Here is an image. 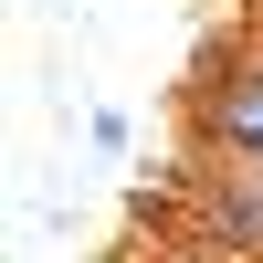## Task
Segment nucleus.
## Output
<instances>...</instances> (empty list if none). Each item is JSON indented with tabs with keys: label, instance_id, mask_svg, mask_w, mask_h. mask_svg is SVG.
<instances>
[{
	"label": "nucleus",
	"instance_id": "1",
	"mask_svg": "<svg viewBox=\"0 0 263 263\" xmlns=\"http://www.w3.org/2000/svg\"><path fill=\"white\" fill-rule=\"evenodd\" d=\"M200 158L263 179V32L232 63H211V84H200Z\"/></svg>",
	"mask_w": 263,
	"mask_h": 263
},
{
	"label": "nucleus",
	"instance_id": "2",
	"mask_svg": "<svg viewBox=\"0 0 263 263\" xmlns=\"http://www.w3.org/2000/svg\"><path fill=\"white\" fill-rule=\"evenodd\" d=\"M84 137H95V158H126V116H116V105H95V116H84Z\"/></svg>",
	"mask_w": 263,
	"mask_h": 263
},
{
	"label": "nucleus",
	"instance_id": "3",
	"mask_svg": "<svg viewBox=\"0 0 263 263\" xmlns=\"http://www.w3.org/2000/svg\"><path fill=\"white\" fill-rule=\"evenodd\" d=\"M168 263H232V253H200V242H168Z\"/></svg>",
	"mask_w": 263,
	"mask_h": 263
}]
</instances>
